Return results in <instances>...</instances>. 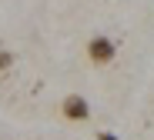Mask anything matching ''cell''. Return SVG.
I'll return each mask as SVG.
<instances>
[{
  "instance_id": "cell-1",
  "label": "cell",
  "mask_w": 154,
  "mask_h": 140,
  "mask_svg": "<svg viewBox=\"0 0 154 140\" xmlns=\"http://www.w3.org/2000/svg\"><path fill=\"white\" fill-rule=\"evenodd\" d=\"M84 50H87V60H91L94 67H107V64L117 57V43H114L111 37H104V34L91 37V40L84 43Z\"/></svg>"
},
{
  "instance_id": "cell-2",
  "label": "cell",
  "mask_w": 154,
  "mask_h": 140,
  "mask_svg": "<svg viewBox=\"0 0 154 140\" xmlns=\"http://www.w3.org/2000/svg\"><path fill=\"white\" fill-rule=\"evenodd\" d=\"M60 117H64L67 124H84V120H91V103H87V97L67 94V97L60 100Z\"/></svg>"
},
{
  "instance_id": "cell-3",
  "label": "cell",
  "mask_w": 154,
  "mask_h": 140,
  "mask_svg": "<svg viewBox=\"0 0 154 140\" xmlns=\"http://www.w3.org/2000/svg\"><path fill=\"white\" fill-rule=\"evenodd\" d=\"M10 70H14V53H10L7 47H0V77L10 73Z\"/></svg>"
},
{
  "instance_id": "cell-4",
  "label": "cell",
  "mask_w": 154,
  "mask_h": 140,
  "mask_svg": "<svg viewBox=\"0 0 154 140\" xmlns=\"http://www.w3.org/2000/svg\"><path fill=\"white\" fill-rule=\"evenodd\" d=\"M97 140H117V137H114V133H107V130H100V133H97Z\"/></svg>"
}]
</instances>
